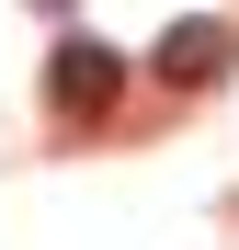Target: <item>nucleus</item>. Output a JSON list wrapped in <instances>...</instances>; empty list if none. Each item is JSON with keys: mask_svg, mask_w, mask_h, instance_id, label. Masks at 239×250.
I'll list each match as a JSON object with an SVG mask.
<instances>
[{"mask_svg": "<svg viewBox=\"0 0 239 250\" xmlns=\"http://www.w3.org/2000/svg\"><path fill=\"white\" fill-rule=\"evenodd\" d=\"M148 68L171 80V91H205V80H228V68H239V34H228L217 12H194V23L159 34V57H148Z\"/></svg>", "mask_w": 239, "mask_h": 250, "instance_id": "nucleus-1", "label": "nucleus"}, {"mask_svg": "<svg viewBox=\"0 0 239 250\" xmlns=\"http://www.w3.org/2000/svg\"><path fill=\"white\" fill-rule=\"evenodd\" d=\"M114 91H126V68H114V46H91V34H68V46L46 57V103L57 114H103Z\"/></svg>", "mask_w": 239, "mask_h": 250, "instance_id": "nucleus-2", "label": "nucleus"}]
</instances>
